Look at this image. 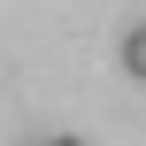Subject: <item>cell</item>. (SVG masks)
<instances>
[{
	"label": "cell",
	"instance_id": "obj_1",
	"mask_svg": "<svg viewBox=\"0 0 146 146\" xmlns=\"http://www.w3.org/2000/svg\"><path fill=\"white\" fill-rule=\"evenodd\" d=\"M123 69L146 77V23H139V31H123Z\"/></svg>",
	"mask_w": 146,
	"mask_h": 146
},
{
	"label": "cell",
	"instance_id": "obj_2",
	"mask_svg": "<svg viewBox=\"0 0 146 146\" xmlns=\"http://www.w3.org/2000/svg\"><path fill=\"white\" fill-rule=\"evenodd\" d=\"M46 146H85V139H46Z\"/></svg>",
	"mask_w": 146,
	"mask_h": 146
}]
</instances>
